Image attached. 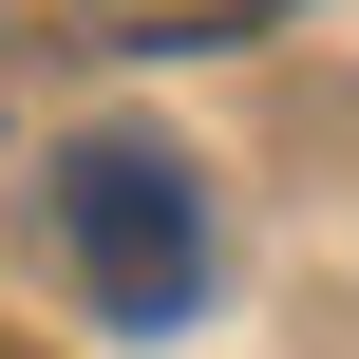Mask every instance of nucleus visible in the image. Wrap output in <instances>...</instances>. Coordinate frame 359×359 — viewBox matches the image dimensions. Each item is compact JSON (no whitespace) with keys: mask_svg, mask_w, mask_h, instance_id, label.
<instances>
[{"mask_svg":"<svg viewBox=\"0 0 359 359\" xmlns=\"http://www.w3.org/2000/svg\"><path fill=\"white\" fill-rule=\"evenodd\" d=\"M57 246H76L95 322H189V303H208V189H189V151L76 133V151H57Z\"/></svg>","mask_w":359,"mask_h":359,"instance_id":"nucleus-1","label":"nucleus"}]
</instances>
